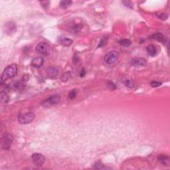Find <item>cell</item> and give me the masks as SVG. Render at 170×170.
<instances>
[{"label": "cell", "mask_w": 170, "mask_h": 170, "mask_svg": "<svg viewBox=\"0 0 170 170\" xmlns=\"http://www.w3.org/2000/svg\"><path fill=\"white\" fill-rule=\"evenodd\" d=\"M17 73V66L15 64H11L8 66L3 70L1 77V82L3 84L4 81L8 79H11L16 76Z\"/></svg>", "instance_id": "1"}, {"label": "cell", "mask_w": 170, "mask_h": 170, "mask_svg": "<svg viewBox=\"0 0 170 170\" xmlns=\"http://www.w3.org/2000/svg\"><path fill=\"white\" fill-rule=\"evenodd\" d=\"M14 141V136L9 133H5L2 138V148L3 149H9Z\"/></svg>", "instance_id": "2"}, {"label": "cell", "mask_w": 170, "mask_h": 170, "mask_svg": "<svg viewBox=\"0 0 170 170\" xmlns=\"http://www.w3.org/2000/svg\"><path fill=\"white\" fill-rule=\"evenodd\" d=\"M119 58V53L116 51H111L108 53L104 57V61L107 64H113Z\"/></svg>", "instance_id": "3"}, {"label": "cell", "mask_w": 170, "mask_h": 170, "mask_svg": "<svg viewBox=\"0 0 170 170\" xmlns=\"http://www.w3.org/2000/svg\"><path fill=\"white\" fill-rule=\"evenodd\" d=\"M35 114L32 112L27 114H23L20 115L19 118H18V122L20 124H29L31 122H33V120L35 119Z\"/></svg>", "instance_id": "4"}, {"label": "cell", "mask_w": 170, "mask_h": 170, "mask_svg": "<svg viewBox=\"0 0 170 170\" xmlns=\"http://www.w3.org/2000/svg\"><path fill=\"white\" fill-rule=\"evenodd\" d=\"M60 101H61V97L58 95H54L48 98L47 100H44L43 102V105L45 107L54 106L58 104Z\"/></svg>", "instance_id": "5"}, {"label": "cell", "mask_w": 170, "mask_h": 170, "mask_svg": "<svg viewBox=\"0 0 170 170\" xmlns=\"http://www.w3.org/2000/svg\"><path fill=\"white\" fill-rule=\"evenodd\" d=\"M49 47L45 43L41 42L39 43L35 48V51L37 53L43 55H48L49 54Z\"/></svg>", "instance_id": "6"}, {"label": "cell", "mask_w": 170, "mask_h": 170, "mask_svg": "<svg viewBox=\"0 0 170 170\" xmlns=\"http://www.w3.org/2000/svg\"><path fill=\"white\" fill-rule=\"evenodd\" d=\"M32 160L34 164L38 166H41L45 164V157L40 153H34L32 155Z\"/></svg>", "instance_id": "7"}, {"label": "cell", "mask_w": 170, "mask_h": 170, "mask_svg": "<svg viewBox=\"0 0 170 170\" xmlns=\"http://www.w3.org/2000/svg\"><path fill=\"white\" fill-rule=\"evenodd\" d=\"M58 75V70L56 67H51L47 69V75L50 79H55Z\"/></svg>", "instance_id": "8"}, {"label": "cell", "mask_w": 170, "mask_h": 170, "mask_svg": "<svg viewBox=\"0 0 170 170\" xmlns=\"http://www.w3.org/2000/svg\"><path fill=\"white\" fill-rule=\"evenodd\" d=\"M43 62L44 60L42 57H36L32 61L31 65L35 68H40L43 64Z\"/></svg>", "instance_id": "9"}, {"label": "cell", "mask_w": 170, "mask_h": 170, "mask_svg": "<svg viewBox=\"0 0 170 170\" xmlns=\"http://www.w3.org/2000/svg\"><path fill=\"white\" fill-rule=\"evenodd\" d=\"M132 63L136 67H142L146 65V61L143 58H136L132 60Z\"/></svg>", "instance_id": "10"}, {"label": "cell", "mask_w": 170, "mask_h": 170, "mask_svg": "<svg viewBox=\"0 0 170 170\" xmlns=\"http://www.w3.org/2000/svg\"><path fill=\"white\" fill-rule=\"evenodd\" d=\"M122 81L126 87H128V88H133L134 87V82L131 78L128 77V76H124Z\"/></svg>", "instance_id": "11"}, {"label": "cell", "mask_w": 170, "mask_h": 170, "mask_svg": "<svg viewBox=\"0 0 170 170\" xmlns=\"http://www.w3.org/2000/svg\"><path fill=\"white\" fill-rule=\"evenodd\" d=\"M152 38L154 39H155V40L161 42L163 43H166V37H165V36L163 34H161V33H155V34H154V35L152 36Z\"/></svg>", "instance_id": "12"}, {"label": "cell", "mask_w": 170, "mask_h": 170, "mask_svg": "<svg viewBox=\"0 0 170 170\" xmlns=\"http://www.w3.org/2000/svg\"><path fill=\"white\" fill-rule=\"evenodd\" d=\"M146 51H147V53H148V55H149V56H151V57H154V56H155V55H156V53H157L156 48H155V46L153 45H149V46L147 47Z\"/></svg>", "instance_id": "13"}, {"label": "cell", "mask_w": 170, "mask_h": 170, "mask_svg": "<svg viewBox=\"0 0 170 170\" xmlns=\"http://www.w3.org/2000/svg\"><path fill=\"white\" fill-rule=\"evenodd\" d=\"M6 29H7V33H14L15 31V29H16V27H15V24L13 23H8L7 25H6Z\"/></svg>", "instance_id": "14"}, {"label": "cell", "mask_w": 170, "mask_h": 170, "mask_svg": "<svg viewBox=\"0 0 170 170\" xmlns=\"http://www.w3.org/2000/svg\"><path fill=\"white\" fill-rule=\"evenodd\" d=\"M60 43L64 46H70L73 43V40L69 38H62L60 39Z\"/></svg>", "instance_id": "15"}, {"label": "cell", "mask_w": 170, "mask_h": 170, "mask_svg": "<svg viewBox=\"0 0 170 170\" xmlns=\"http://www.w3.org/2000/svg\"><path fill=\"white\" fill-rule=\"evenodd\" d=\"M0 98H1V102L2 103H7L9 101V96L5 92H1Z\"/></svg>", "instance_id": "16"}, {"label": "cell", "mask_w": 170, "mask_h": 170, "mask_svg": "<svg viewBox=\"0 0 170 170\" xmlns=\"http://www.w3.org/2000/svg\"><path fill=\"white\" fill-rule=\"evenodd\" d=\"M158 160L163 165H167L169 163L168 157L164 155H160L158 156Z\"/></svg>", "instance_id": "17"}, {"label": "cell", "mask_w": 170, "mask_h": 170, "mask_svg": "<svg viewBox=\"0 0 170 170\" xmlns=\"http://www.w3.org/2000/svg\"><path fill=\"white\" fill-rule=\"evenodd\" d=\"M72 4L71 1H62L60 3V6L62 9H67Z\"/></svg>", "instance_id": "18"}, {"label": "cell", "mask_w": 170, "mask_h": 170, "mask_svg": "<svg viewBox=\"0 0 170 170\" xmlns=\"http://www.w3.org/2000/svg\"><path fill=\"white\" fill-rule=\"evenodd\" d=\"M132 44L131 41L129 40V39H123L122 41H120V45H122V46L126 47H129L130 45Z\"/></svg>", "instance_id": "19"}, {"label": "cell", "mask_w": 170, "mask_h": 170, "mask_svg": "<svg viewBox=\"0 0 170 170\" xmlns=\"http://www.w3.org/2000/svg\"><path fill=\"white\" fill-rule=\"evenodd\" d=\"M156 15L157 17L161 20H166L167 19V17H168V15L166 14H164V13H158V14H157Z\"/></svg>", "instance_id": "20"}, {"label": "cell", "mask_w": 170, "mask_h": 170, "mask_svg": "<svg viewBox=\"0 0 170 170\" xmlns=\"http://www.w3.org/2000/svg\"><path fill=\"white\" fill-rule=\"evenodd\" d=\"M161 85V82H158V81H152L151 82V87L153 88H156V87H160Z\"/></svg>", "instance_id": "21"}, {"label": "cell", "mask_w": 170, "mask_h": 170, "mask_svg": "<svg viewBox=\"0 0 170 170\" xmlns=\"http://www.w3.org/2000/svg\"><path fill=\"white\" fill-rule=\"evenodd\" d=\"M76 96V90H73L70 92V93L69 94V96L70 99H75Z\"/></svg>", "instance_id": "22"}, {"label": "cell", "mask_w": 170, "mask_h": 170, "mask_svg": "<svg viewBox=\"0 0 170 170\" xmlns=\"http://www.w3.org/2000/svg\"><path fill=\"white\" fill-rule=\"evenodd\" d=\"M94 168L96 169H103L104 168V165H103L102 164H101L100 162H97L94 165Z\"/></svg>", "instance_id": "23"}, {"label": "cell", "mask_w": 170, "mask_h": 170, "mask_svg": "<svg viewBox=\"0 0 170 170\" xmlns=\"http://www.w3.org/2000/svg\"><path fill=\"white\" fill-rule=\"evenodd\" d=\"M107 41H108V38H103L100 42V44L99 45V47H103L104 45H106L107 43Z\"/></svg>", "instance_id": "24"}, {"label": "cell", "mask_w": 170, "mask_h": 170, "mask_svg": "<svg viewBox=\"0 0 170 170\" xmlns=\"http://www.w3.org/2000/svg\"><path fill=\"white\" fill-rule=\"evenodd\" d=\"M122 3L123 4H124V5L126 6V7L130 8H131V9H132V8H133V4H132V2H127V1H126V2H122Z\"/></svg>", "instance_id": "25"}, {"label": "cell", "mask_w": 170, "mask_h": 170, "mask_svg": "<svg viewBox=\"0 0 170 170\" xmlns=\"http://www.w3.org/2000/svg\"><path fill=\"white\" fill-rule=\"evenodd\" d=\"M69 76H70V73H69L64 74L63 76V77H62V80H63V81H67V80H69Z\"/></svg>", "instance_id": "26"}, {"label": "cell", "mask_w": 170, "mask_h": 170, "mask_svg": "<svg viewBox=\"0 0 170 170\" xmlns=\"http://www.w3.org/2000/svg\"><path fill=\"white\" fill-rule=\"evenodd\" d=\"M108 86L109 88L112 90H114L115 88H116V86H115L114 84L112 82H109L108 84Z\"/></svg>", "instance_id": "27"}, {"label": "cell", "mask_w": 170, "mask_h": 170, "mask_svg": "<svg viewBox=\"0 0 170 170\" xmlns=\"http://www.w3.org/2000/svg\"><path fill=\"white\" fill-rule=\"evenodd\" d=\"M85 74H86V72H85V70H84V69H82V71L81 72V73H80V76H84L85 75Z\"/></svg>", "instance_id": "28"}]
</instances>
